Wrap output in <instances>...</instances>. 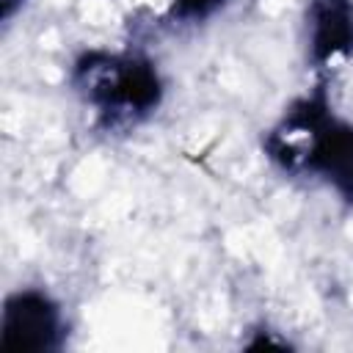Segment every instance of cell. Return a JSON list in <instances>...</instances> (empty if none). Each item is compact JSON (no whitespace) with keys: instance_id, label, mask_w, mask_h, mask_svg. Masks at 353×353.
<instances>
[{"instance_id":"cell-2","label":"cell","mask_w":353,"mask_h":353,"mask_svg":"<svg viewBox=\"0 0 353 353\" xmlns=\"http://www.w3.org/2000/svg\"><path fill=\"white\" fill-rule=\"evenodd\" d=\"M77 80L85 99L110 121L146 116L163 94L157 69L135 55H85Z\"/></svg>"},{"instance_id":"cell-1","label":"cell","mask_w":353,"mask_h":353,"mask_svg":"<svg viewBox=\"0 0 353 353\" xmlns=\"http://www.w3.org/2000/svg\"><path fill=\"white\" fill-rule=\"evenodd\" d=\"M284 132L301 135V143L270 138L268 149L290 168H306L334 185L347 201H353V124H345L328 113L323 97L303 99L284 121Z\"/></svg>"},{"instance_id":"cell-6","label":"cell","mask_w":353,"mask_h":353,"mask_svg":"<svg viewBox=\"0 0 353 353\" xmlns=\"http://www.w3.org/2000/svg\"><path fill=\"white\" fill-rule=\"evenodd\" d=\"M22 3H25V0H0V17H3V19H8V17H11Z\"/></svg>"},{"instance_id":"cell-5","label":"cell","mask_w":353,"mask_h":353,"mask_svg":"<svg viewBox=\"0 0 353 353\" xmlns=\"http://www.w3.org/2000/svg\"><path fill=\"white\" fill-rule=\"evenodd\" d=\"M223 0H174V14L185 19H204L210 17Z\"/></svg>"},{"instance_id":"cell-3","label":"cell","mask_w":353,"mask_h":353,"mask_svg":"<svg viewBox=\"0 0 353 353\" xmlns=\"http://www.w3.org/2000/svg\"><path fill=\"white\" fill-rule=\"evenodd\" d=\"M6 350H55L63 339L58 303L41 290H19L6 301L0 325Z\"/></svg>"},{"instance_id":"cell-4","label":"cell","mask_w":353,"mask_h":353,"mask_svg":"<svg viewBox=\"0 0 353 353\" xmlns=\"http://www.w3.org/2000/svg\"><path fill=\"white\" fill-rule=\"evenodd\" d=\"M312 58L325 63L336 55L353 52V3L350 0H314L309 8Z\"/></svg>"}]
</instances>
